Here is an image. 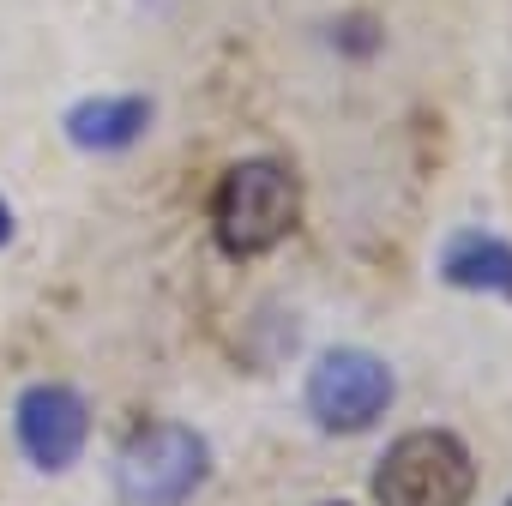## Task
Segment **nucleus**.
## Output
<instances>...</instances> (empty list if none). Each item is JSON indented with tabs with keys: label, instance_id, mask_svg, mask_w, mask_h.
<instances>
[{
	"label": "nucleus",
	"instance_id": "obj_1",
	"mask_svg": "<svg viewBox=\"0 0 512 506\" xmlns=\"http://www.w3.org/2000/svg\"><path fill=\"white\" fill-rule=\"evenodd\" d=\"M302 217V181L278 157H241L211 199V235L229 260H260L272 253Z\"/></svg>",
	"mask_w": 512,
	"mask_h": 506
},
{
	"label": "nucleus",
	"instance_id": "obj_2",
	"mask_svg": "<svg viewBox=\"0 0 512 506\" xmlns=\"http://www.w3.org/2000/svg\"><path fill=\"white\" fill-rule=\"evenodd\" d=\"M211 476V446L187 422H139L115 452V488L127 506H187Z\"/></svg>",
	"mask_w": 512,
	"mask_h": 506
},
{
	"label": "nucleus",
	"instance_id": "obj_3",
	"mask_svg": "<svg viewBox=\"0 0 512 506\" xmlns=\"http://www.w3.org/2000/svg\"><path fill=\"white\" fill-rule=\"evenodd\" d=\"M470 494H476V458L446 428L398 434L374 464L380 506H470Z\"/></svg>",
	"mask_w": 512,
	"mask_h": 506
},
{
	"label": "nucleus",
	"instance_id": "obj_4",
	"mask_svg": "<svg viewBox=\"0 0 512 506\" xmlns=\"http://www.w3.org/2000/svg\"><path fill=\"white\" fill-rule=\"evenodd\" d=\"M392 392H398V380H392V368L374 350L338 344L308 374V416L326 434H362V428H374L392 410Z\"/></svg>",
	"mask_w": 512,
	"mask_h": 506
},
{
	"label": "nucleus",
	"instance_id": "obj_5",
	"mask_svg": "<svg viewBox=\"0 0 512 506\" xmlns=\"http://www.w3.org/2000/svg\"><path fill=\"white\" fill-rule=\"evenodd\" d=\"M13 428H19V452L37 464V470H73L85 440H91V410L73 386H25L19 392V410H13Z\"/></svg>",
	"mask_w": 512,
	"mask_h": 506
},
{
	"label": "nucleus",
	"instance_id": "obj_6",
	"mask_svg": "<svg viewBox=\"0 0 512 506\" xmlns=\"http://www.w3.org/2000/svg\"><path fill=\"white\" fill-rule=\"evenodd\" d=\"M440 278L452 290H482V296L512 302V241L488 229H458L440 253Z\"/></svg>",
	"mask_w": 512,
	"mask_h": 506
},
{
	"label": "nucleus",
	"instance_id": "obj_7",
	"mask_svg": "<svg viewBox=\"0 0 512 506\" xmlns=\"http://www.w3.org/2000/svg\"><path fill=\"white\" fill-rule=\"evenodd\" d=\"M151 127V97H85L67 109V139L85 151H121Z\"/></svg>",
	"mask_w": 512,
	"mask_h": 506
},
{
	"label": "nucleus",
	"instance_id": "obj_8",
	"mask_svg": "<svg viewBox=\"0 0 512 506\" xmlns=\"http://www.w3.org/2000/svg\"><path fill=\"white\" fill-rule=\"evenodd\" d=\"M7 241H13V205L0 199V247H7Z\"/></svg>",
	"mask_w": 512,
	"mask_h": 506
},
{
	"label": "nucleus",
	"instance_id": "obj_9",
	"mask_svg": "<svg viewBox=\"0 0 512 506\" xmlns=\"http://www.w3.org/2000/svg\"><path fill=\"white\" fill-rule=\"evenodd\" d=\"M326 506H350V500H326Z\"/></svg>",
	"mask_w": 512,
	"mask_h": 506
},
{
	"label": "nucleus",
	"instance_id": "obj_10",
	"mask_svg": "<svg viewBox=\"0 0 512 506\" xmlns=\"http://www.w3.org/2000/svg\"><path fill=\"white\" fill-rule=\"evenodd\" d=\"M506 506H512V500H506Z\"/></svg>",
	"mask_w": 512,
	"mask_h": 506
}]
</instances>
